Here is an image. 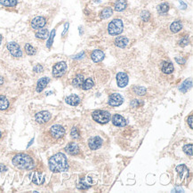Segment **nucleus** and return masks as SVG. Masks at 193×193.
Instances as JSON below:
<instances>
[{"label": "nucleus", "instance_id": "nucleus-1", "mask_svg": "<svg viewBox=\"0 0 193 193\" xmlns=\"http://www.w3.org/2000/svg\"><path fill=\"white\" fill-rule=\"evenodd\" d=\"M49 168L52 172H66L69 169L68 159L63 153H56L52 156L48 161Z\"/></svg>", "mask_w": 193, "mask_h": 193}, {"label": "nucleus", "instance_id": "nucleus-2", "mask_svg": "<svg viewBox=\"0 0 193 193\" xmlns=\"http://www.w3.org/2000/svg\"><path fill=\"white\" fill-rule=\"evenodd\" d=\"M13 164L14 166L20 169H32L34 167V162L31 157L27 154L20 153L15 155L13 159Z\"/></svg>", "mask_w": 193, "mask_h": 193}, {"label": "nucleus", "instance_id": "nucleus-3", "mask_svg": "<svg viewBox=\"0 0 193 193\" xmlns=\"http://www.w3.org/2000/svg\"><path fill=\"white\" fill-rule=\"evenodd\" d=\"M92 117L99 124H107L110 119V114L106 110H94L92 114Z\"/></svg>", "mask_w": 193, "mask_h": 193}, {"label": "nucleus", "instance_id": "nucleus-4", "mask_svg": "<svg viewBox=\"0 0 193 193\" xmlns=\"http://www.w3.org/2000/svg\"><path fill=\"white\" fill-rule=\"evenodd\" d=\"M124 29V25H123V21L119 19H115L112 21H110L108 26V31L110 35L112 36H117L122 33Z\"/></svg>", "mask_w": 193, "mask_h": 193}, {"label": "nucleus", "instance_id": "nucleus-5", "mask_svg": "<svg viewBox=\"0 0 193 193\" xmlns=\"http://www.w3.org/2000/svg\"><path fill=\"white\" fill-rule=\"evenodd\" d=\"M67 70V64L65 62H60L56 63L53 67V76L55 77H61Z\"/></svg>", "mask_w": 193, "mask_h": 193}, {"label": "nucleus", "instance_id": "nucleus-6", "mask_svg": "<svg viewBox=\"0 0 193 193\" xmlns=\"http://www.w3.org/2000/svg\"><path fill=\"white\" fill-rule=\"evenodd\" d=\"M50 134L52 137L55 139H60L64 136L65 134V129L60 125H54L50 128Z\"/></svg>", "mask_w": 193, "mask_h": 193}, {"label": "nucleus", "instance_id": "nucleus-7", "mask_svg": "<svg viewBox=\"0 0 193 193\" xmlns=\"http://www.w3.org/2000/svg\"><path fill=\"white\" fill-rule=\"evenodd\" d=\"M7 49L10 52V54L14 57L19 58L22 56V51L21 50L20 46L15 42H10L7 44Z\"/></svg>", "mask_w": 193, "mask_h": 193}, {"label": "nucleus", "instance_id": "nucleus-8", "mask_svg": "<svg viewBox=\"0 0 193 193\" xmlns=\"http://www.w3.org/2000/svg\"><path fill=\"white\" fill-rule=\"evenodd\" d=\"M51 117H52L51 113L49 111H46V110L40 111L38 113H37L36 116H35L36 121L38 124H46V123H47L49 120L51 119Z\"/></svg>", "mask_w": 193, "mask_h": 193}, {"label": "nucleus", "instance_id": "nucleus-9", "mask_svg": "<svg viewBox=\"0 0 193 193\" xmlns=\"http://www.w3.org/2000/svg\"><path fill=\"white\" fill-rule=\"evenodd\" d=\"M123 102H124V99L119 94H112L109 98L108 103L111 107H117L123 103Z\"/></svg>", "mask_w": 193, "mask_h": 193}, {"label": "nucleus", "instance_id": "nucleus-10", "mask_svg": "<svg viewBox=\"0 0 193 193\" xmlns=\"http://www.w3.org/2000/svg\"><path fill=\"white\" fill-rule=\"evenodd\" d=\"M103 139L99 136H94V137L90 138L88 140V146L91 150L93 151H95V150H98L99 148H101V146L103 145Z\"/></svg>", "mask_w": 193, "mask_h": 193}, {"label": "nucleus", "instance_id": "nucleus-11", "mask_svg": "<svg viewBox=\"0 0 193 193\" xmlns=\"http://www.w3.org/2000/svg\"><path fill=\"white\" fill-rule=\"evenodd\" d=\"M117 86L119 87H125L128 84V81H129V78H128V76L126 73L125 72H118L117 74Z\"/></svg>", "mask_w": 193, "mask_h": 193}, {"label": "nucleus", "instance_id": "nucleus-12", "mask_svg": "<svg viewBox=\"0 0 193 193\" xmlns=\"http://www.w3.org/2000/svg\"><path fill=\"white\" fill-rule=\"evenodd\" d=\"M46 23V18H44L43 16H37L31 21V27L34 29H38L45 27Z\"/></svg>", "mask_w": 193, "mask_h": 193}, {"label": "nucleus", "instance_id": "nucleus-13", "mask_svg": "<svg viewBox=\"0 0 193 193\" xmlns=\"http://www.w3.org/2000/svg\"><path fill=\"white\" fill-rule=\"evenodd\" d=\"M65 151L67 152L69 155H72V156H75L79 154V147L78 145L76 143H69V144L65 147Z\"/></svg>", "mask_w": 193, "mask_h": 193}, {"label": "nucleus", "instance_id": "nucleus-14", "mask_svg": "<svg viewBox=\"0 0 193 193\" xmlns=\"http://www.w3.org/2000/svg\"><path fill=\"white\" fill-rule=\"evenodd\" d=\"M112 123L116 126L119 127H124L125 125H126V120L124 117H122L119 114H115L112 117Z\"/></svg>", "mask_w": 193, "mask_h": 193}, {"label": "nucleus", "instance_id": "nucleus-15", "mask_svg": "<svg viewBox=\"0 0 193 193\" xmlns=\"http://www.w3.org/2000/svg\"><path fill=\"white\" fill-rule=\"evenodd\" d=\"M104 53L102 50H94L91 54V59L94 62H100L104 59Z\"/></svg>", "mask_w": 193, "mask_h": 193}, {"label": "nucleus", "instance_id": "nucleus-16", "mask_svg": "<svg viewBox=\"0 0 193 193\" xmlns=\"http://www.w3.org/2000/svg\"><path fill=\"white\" fill-rule=\"evenodd\" d=\"M50 82V78L47 77H41L37 84V92L40 93L43 90L46 88V86H47V84Z\"/></svg>", "mask_w": 193, "mask_h": 193}, {"label": "nucleus", "instance_id": "nucleus-17", "mask_svg": "<svg viewBox=\"0 0 193 193\" xmlns=\"http://www.w3.org/2000/svg\"><path fill=\"white\" fill-rule=\"evenodd\" d=\"M115 45L117 46V47H120V48H125L127 45H128V38L125 37H123V36H119L116 37L115 39Z\"/></svg>", "mask_w": 193, "mask_h": 193}, {"label": "nucleus", "instance_id": "nucleus-18", "mask_svg": "<svg viewBox=\"0 0 193 193\" xmlns=\"http://www.w3.org/2000/svg\"><path fill=\"white\" fill-rule=\"evenodd\" d=\"M127 7L126 0H117L116 3L114 4V9L117 12H122Z\"/></svg>", "mask_w": 193, "mask_h": 193}, {"label": "nucleus", "instance_id": "nucleus-19", "mask_svg": "<svg viewBox=\"0 0 193 193\" xmlns=\"http://www.w3.org/2000/svg\"><path fill=\"white\" fill-rule=\"evenodd\" d=\"M66 103L71 106H77L80 103V98L76 94H71L66 98Z\"/></svg>", "mask_w": 193, "mask_h": 193}, {"label": "nucleus", "instance_id": "nucleus-20", "mask_svg": "<svg viewBox=\"0 0 193 193\" xmlns=\"http://www.w3.org/2000/svg\"><path fill=\"white\" fill-rule=\"evenodd\" d=\"M161 69L165 74H171L173 71V65L172 62H164L162 63Z\"/></svg>", "mask_w": 193, "mask_h": 193}, {"label": "nucleus", "instance_id": "nucleus-21", "mask_svg": "<svg viewBox=\"0 0 193 193\" xmlns=\"http://www.w3.org/2000/svg\"><path fill=\"white\" fill-rule=\"evenodd\" d=\"M84 81H85L84 76L81 75V74H78V75H77V76L73 78V80H72V86H75V87H79V86H82V84L84 83Z\"/></svg>", "mask_w": 193, "mask_h": 193}, {"label": "nucleus", "instance_id": "nucleus-22", "mask_svg": "<svg viewBox=\"0 0 193 193\" xmlns=\"http://www.w3.org/2000/svg\"><path fill=\"white\" fill-rule=\"evenodd\" d=\"M191 86H192V80L191 79H187L181 85L179 90L182 91V93H186L190 88H191Z\"/></svg>", "mask_w": 193, "mask_h": 193}, {"label": "nucleus", "instance_id": "nucleus-23", "mask_svg": "<svg viewBox=\"0 0 193 193\" xmlns=\"http://www.w3.org/2000/svg\"><path fill=\"white\" fill-rule=\"evenodd\" d=\"M36 37L39 39H46L49 37V31L47 29H41L37 33Z\"/></svg>", "mask_w": 193, "mask_h": 193}, {"label": "nucleus", "instance_id": "nucleus-24", "mask_svg": "<svg viewBox=\"0 0 193 193\" xmlns=\"http://www.w3.org/2000/svg\"><path fill=\"white\" fill-rule=\"evenodd\" d=\"M182 29V22L180 21H173L172 24L170 25V29H171V31L173 32V33L179 32Z\"/></svg>", "mask_w": 193, "mask_h": 193}, {"label": "nucleus", "instance_id": "nucleus-25", "mask_svg": "<svg viewBox=\"0 0 193 193\" xmlns=\"http://www.w3.org/2000/svg\"><path fill=\"white\" fill-rule=\"evenodd\" d=\"M9 107V101L4 95H0V110H5Z\"/></svg>", "mask_w": 193, "mask_h": 193}, {"label": "nucleus", "instance_id": "nucleus-26", "mask_svg": "<svg viewBox=\"0 0 193 193\" xmlns=\"http://www.w3.org/2000/svg\"><path fill=\"white\" fill-rule=\"evenodd\" d=\"M112 14H113L112 8H110V7H105L103 10L102 11V13H101V17L103 19H108Z\"/></svg>", "mask_w": 193, "mask_h": 193}, {"label": "nucleus", "instance_id": "nucleus-27", "mask_svg": "<svg viewBox=\"0 0 193 193\" xmlns=\"http://www.w3.org/2000/svg\"><path fill=\"white\" fill-rule=\"evenodd\" d=\"M94 86V80H93L91 77H89V78H87L86 80L84 81V83L82 84V86H81V87H82L84 90H89L91 89Z\"/></svg>", "mask_w": 193, "mask_h": 193}, {"label": "nucleus", "instance_id": "nucleus-28", "mask_svg": "<svg viewBox=\"0 0 193 193\" xmlns=\"http://www.w3.org/2000/svg\"><path fill=\"white\" fill-rule=\"evenodd\" d=\"M18 0H0V4L4 7H14L17 5Z\"/></svg>", "mask_w": 193, "mask_h": 193}, {"label": "nucleus", "instance_id": "nucleus-29", "mask_svg": "<svg viewBox=\"0 0 193 193\" xmlns=\"http://www.w3.org/2000/svg\"><path fill=\"white\" fill-rule=\"evenodd\" d=\"M33 182L36 184H42L45 182V178L41 175V173H35L34 176H33Z\"/></svg>", "mask_w": 193, "mask_h": 193}, {"label": "nucleus", "instance_id": "nucleus-30", "mask_svg": "<svg viewBox=\"0 0 193 193\" xmlns=\"http://www.w3.org/2000/svg\"><path fill=\"white\" fill-rule=\"evenodd\" d=\"M134 92L138 94V95H144L145 94H146V92H147V90L145 87L143 86H134Z\"/></svg>", "mask_w": 193, "mask_h": 193}, {"label": "nucleus", "instance_id": "nucleus-31", "mask_svg": "<svg viewBox=\"0 0 193 193\" xmlns=\"http://www.w3.org/2000/svg\"><path fill=\"white\" fill-rule=\"evenodd\" d=\"M168 10H169V6L167 4H165V3H163V4L159 5V7H158V12L161 14L167 13Z\"/></svg>", "mask_w": 193, "mask_h": 193}, {"label": "nucleus", "instance_id": "nucleus-32", "mask_svg": "<svg viewBox=\"0 0 193 193\" xmlns=\"http://www.w3.org/2000/svg\"><path fill=\"white\" fill-rule=\"evenodd\" d=\"M25 52L27 53L29 55H34L36 54V49L30 45V44H26L25 45Z\"/></svg>", "mask_w": 193, "mask_h": 193}, {"label": "nucleus", "instance_id": "nucleus-33", "mask_svg": "<svg viewBox=\"0 0 193 193\" xmlns=\"http://www.w3.org/2000/svg\"><path fill=\"white\" fill-rule=\"evenodd\" d=\"M182 150H183V151H184V153L186 155L190 156V157L192 156V144L184 145L183 148H182Z\"/></svg>", "mask_w": 193, "mask_h": 193}, {"label": "nucleus", "instance_id": "nucleus-34", "mask_svg": "<svg viewBox=\"0 0 193 193\" xmlns=\"http://www.w3.org/2000/svg\"><path fill=\"white\" fill-rule=\"evenodd\" d=\"M55 36V29H53V30H52V32H51V34L49 35V39H48V41H47V43H46V46H47V48H50V47L52 46V45H53V43H54Z\"/></svg>", "mask_w": 193, "mask_h": 193}, {"label": "nucleus", "instance_id": "nucleus-35", "mask_svg": "<svg viewBox=\"0 0 193 193\" xmlns=\"http://www.w3.org/2000/svg\"><path fill=\"white\" fill-rule=\"evenodd\" d=\"M141 18L143 21H148L151 18V14L148 11H143L141 13Z\"/></svg>", "mask_w": 193, "mask_h": 193}, {"label": "nucleus", "instance_id": "nucleus-36", "mask_svg": "<svg viewBox=\"0 0 193 193\" xmlns=\"http://www.w3.org/2000/svg\"><path fill=\"white\" fill-rule=\"evenodd\" d=\"M70 135H71V137L73 138V139H78L79 138V132H78L76 126L72 127L71 132H70Z\"/></svg>", "mask_w": 193, "mask_h": 193}, {"label": "nucleus", "instance_id": "nucleus-37", "mask_svg": "<svg viewBox=\"0 0 193 193\" xmlns=\"http://www.w3.org/2000/svg\"><path fill=\"white\" fill-rule=\"evenodd\" d=\"M186 170H188V169L186 168V166H185V165H178V166L176 167V171L179 173L180 174H182V173H183V172H184V171H186Z\"/></svg>", "mask_w": 193, "mask_h": 193}, {"label": "nucleus", "instance_id": "nucleus-38", "mask_svg": "<svg viewBox=\"0 0 193 193\" xmlns=\"http://www.w3.org/2000/svg\"><path fill=\"white\" fill-rule=\"evenodd\" d=\"M143 102H140V101H138L137 99H134V100H133L131 102V106L132 107H134V108H136V107H139L140 105H143Z\"/></svg>", "mask_w": 193, "mask_h": 193}, {"label": "nucleus", "instance_id": "nucleus-39", "mask_svg": "<svg viewBox=\"0 0 193 193\" xmlns=\"http://www.w3.org/2000/svg\"><path fill=\"white\" fill-rule=\"evenodd\" d=\"M179 45L181 46H186L189 45V39L187 37H183L182 38V40H180Z\"/></svg>", "mask_w": 193, "mask_h": 193}, {"label": "nucleus", "instance_id": "nucleus-40", "mask_svg": "<svg viewBox=\"0 0 193 193\" xmlns=\"http://www.w3.org/2000/svg\"><path fill=\"white\" fill-rule=\"evenodd\" d=\"M90 186H91V185L87 184V183L82 182V183H79V184H78L77 188H78L79 190H87L88 188H90Z\"/></svg>", "mask_w": 193, "mask_h": 193}, {"label": "nucleus", "instance_id": "nucleus-41", "mask_svg": "<svg viewBox=\"0 0 193 193\" xmlns=\"http://www.w3.org/2000/svg\"><path fill=\"white\" fill-rule=\"evenodd\" d=\"M34 71L35 72H37V73H40L43 71V66L40 65V64H37V66H35L34 67Z\"/></svg>", "mask_w": 193, "mask_h": 193}, {"label": "nucleus", "instance_id": "nucleus-42", "mask_svg": "<svg viewBox=\"0 0 193 193\" xmlns=\"http://www.w3.org/2000/svg\"><path fill=\"white\" fill-rule=\"evenodd\" d=\"M175 61H176V62L178 63V64H184L185 62H186V60L185 59H182V58H175Z\"/></svg>", "mask_w": 193, "mask_h": 193}, {"label": "nucleus", "instance_id": "nucleus-43", "mask_svg": "<svg viewBox=\"0 0 193 193\" xmlns=\"http://www.w3.org/2000/svg\"><path fill=\"white\" fill-rule=\"evenodd\" d=\"M188 123H189V125H190V127L192 129L193 128V117H192V115H191V116H190V117H189V118H188Z\"/></svg>", "mask_w": 193, "mask_h": 193}, {"label": "nucleus", "instance_id": "nucleus-44", "mask_svg": "<svg viewBox=\"0 0 193 193\" xmlns=\"http://www.w3.org/2000/svg\"><path fill=\"white\" fill-rule=\"evenodd\" d=\"M7 171V167L3 164H0V172H6Z\"/></svg>", "mask_w": 193, "mask_h": 193}, {"label": "nucleus", "instance_id": "nucleus-45", "mask_svg": "<svg viewBox=\"0 0 193 193\" xmlns=\"http://www.w3.org/2000/svg\"><path fill=\"white\" fill-rule=\"evenodd\" d=\"M68 28H69V23H68V22H66V23H65V25H64V30H63V32H62V36H64L65 33L67 32Z\"/></svg>", "mask_w": 193, "mask_h": 193}, {"label": "nucleus", "instance_id": "nucleus-46", "mask_svg": "<svg viewBox=\"0 0 193 193\" xmlns=\"http://www.w3.org/2000/svg\"><path fill=\"white\" fill-rule=\"evenodd\" d=\"M83 55H84V53H80L79 55H76L74 58H75V59H79V58H81V56H83Z\"/></svg>", "mask_w": 193, "mask_h": 193}, {"label": "nucleus", "instance_id": "nucleus-47", "mask_svg": "<svg viewBox=\"0 0 193 193\" xmlns=\"http://www.w3.org/2000/svg\"><path fill=\"white\" fill-rule=\"evenodd\" d=\"M180 4H181V6H182V9H185V8H186L187 7V5L186 4H184V3H183V2H182V1H180Z\"/></svg>", "mask_w": 193, "mask_h": 193}, {"label": "nucleus", "instance_id": "nucleus-48", "mask_svg": "<svg viewBox=\"0 0 193 193\" xmlns=\"http://www.w3.org/2000/svg\"><path fill=\"white\" fill-rule=\"evenodd\" d=\"M3 83H4V79H3V77H0V86H1Z\"/></svg>", "mask_w": 193, "mask_h": 193}, {"label": "nucleus", "instance_id": "nucleus-49", "mask_svg": "<svg viewBox=\"0 0 193 193\" xmlns=\"http://www.w3.org/2000/svg\"><path fill=\"white\" fill-rule=\"evenodd\" d=\"M33 141H34V139H32V140H31V141H30V143H29V145H28V147H29V146H30V145H31V143H33Z\"/></svg>", "mask_w": 193, "mask_h": 193}, {"label": "nucleus", "instance_id": "nucleus-50", "mask_svg": "<svg viewBox=\"0 0 193 193\" xmlns=\"http://www.w3.org/2000/svg\"><path fill=\"white\" fill-rule=\"evenodd\" d=\"M1 42H2V36L0 35V44H1Z\"/></svg>", "mask_w": 193, "mask_h": 193}, {"label": "nucleus", "instance_id": "nucleus-51", "mask_svg": "<svg viewBox=\"0 0 193 193\" xmlns=\"http://www.w3.org/2000/svg\"><path fill=\"white\" fill-rule=\"evenodd\" d=\"M1 135H2V134H1V131H0V137H1Z\"/></svg>", "mask_w": 193, "mask_h": 193}]
</instances>
